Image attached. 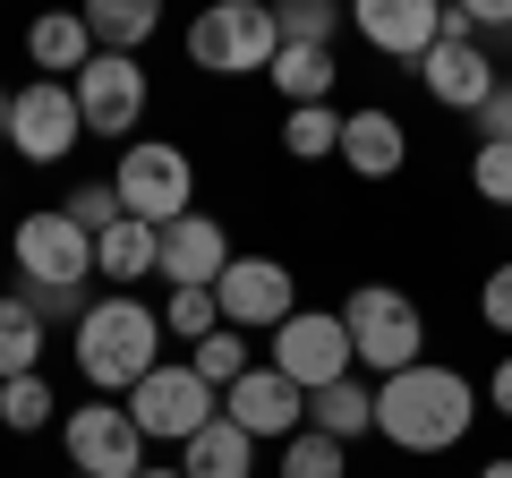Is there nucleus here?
<instances>
[{"mask_svg": "<svg viewBox=\"0 0 512 478\" xmlns=\"http://www.w3.org/2000/svg\"><path fill=\"white\" fill-rule=\"evenodd\" d=\"M478 419H487V393L461 368H444V359H419V368H402V376L376 385V436L393 444V453H419V461L461 453Z\"/></svg>", "mask_w": 512, "mask_h": 478, "instance_id": "f257e3e1", "label": "nucleus"}, {"mask_svg": "<svg viewBox=\"0 0 512 478\" xmlns=\"http://www.w3.org/2000/svg\"><path fill=\"white\" fill-rule=\"evenodd\" d=\"M163 342H171V333H163V308H146L137 291H103V299L86 308V325L69 333L77 376H86L94 402H128V393L163 368Z\"/></svg>", "mask_w": 512, "mask_h": 478, "instance_id": "f03ea898", "label": "nucleus"}, {"mask_svg": "<svg viewBox=\"0 0 512 478\" xmlns=\"http://www.w3.org/2000/svg\"><path fill=\"white\" fill-rule=\"evenodd\" d=\"M342 325H350V350H359V376H402L427 359V316L410 291H393V282H359V291L342 299Z\"/></svg>", "mask_w": 512, "mask_h": 478, "instance_id": "7ed1b4c3", "label": "nucleus"}, {"mask_svg": "<svg viewBox=\"0 0 512 478\" xmlns=\"http://www.w3.org/2000/svg\"><path fill=\"white\" fill-rule=\"evenodd\" d=\"M111 188H120V214L128 222H154V231H171L180 214H197V163H188L171 137H137V146H120Z\"/></svg>", "mask_w": 512, "mask_h": 478, "instance_id": "20e7f679", "label": "nucleus"}, {"mask_svg": "<svg viewBox=\"0 0 512 478\" xmlns=\"http://www.w3.org/2000/svg\"><path fill=\"white\" fill-rule=\"evenodd\" d=\"M282 52V26L265 0H214L205 18H188V60L205 77H265Z\"/></svg>", "mask_w": 512, "mask_h": 478, "instance_id": "39448f33", "label": "nucleus"}, {"mask_svg": "<svg viewBox=\"0 0 512 478\" xmlns=\"http://www.w3.org/2000/svg\"><path fill=\"white\" fill-rule=\"evenodd\" d=\"M9 257H18L26 291H86L94 282V231H77L69 205H35L9 231Z\"/></svg>", "mask_w": 512, "mask_h": 478, "instance_id": "423d86ee", "label": "nucleus"}, {"mask_svg": "<svg viewBox=\"0 0 512 478\" xmlns=\"http://www.w3.org/2000/svg\"><path fill=\"white\" fill-rule=\"evenodd\" d=\"M265 368H282L299 393H325L342 376H359V350H350L342 308H299L282 333H265Z\"/></svg>", "mask_w": 512, "mask_h": 478, "instance_id": "0eeeda50", "label": "nucleus"}, {"mask_svg": "<svg viewBox=\"0 0 512 478\" xmlns=\"http://www.w3.org/2000/svg\"><path fill=\"white\" fill-rule=\"evenodd\" d=\"M69 94H77L86 137H120V146H137V120H146V103H154V77H146V60H128V52H94L86 69L69 77Z\"/></svg>", "mask_w": 512, "mask_h": 478, "instance_id": "6e6552de", "label": "nucleus"}, {"mask_svg": "<svg viewBox=\"0 0 512 478\" xmlns=\"http://www.w3.org/2000/svg\"><path fill=\"white\" fill-rule=\"evenodd\" d=\"M128 419L146 427V444H188V436H205V427L222 419V393L205 385L188 359H163L146 385L128 393Z\"/></svg>", "mask_w": 512, "mask_h": 478, "instance_id": "1a4fd4ad", "label": "nucleus"}, {"mask_svg": "<svg viewBox=\"0 0 512 478\" xmlns=\"http://www.w3.org/2000/svg\"><path fill=\"white\" fill-rule=\"evenodd\" d=\"M60 444H69V470L77 478H137L154 461L146 427L128 419V402H86L60 419Z\"/></svg>", "mask_w": 512, "mask_h": 478, "instance_id": "9d476101", "label": "nucleus"}, {"mask_svg": "<svg viewBox=\"0 0 512 478\" xmlns=\"http://www.w3.org/2000/svg\"><path fill=\"white\" fill-rule=\"evenodd\" d=\"M214 299H222V325H231V333H282V325L299 316V274H291L282 257L239 248L231 274L214 282Z\"/></svg>", "mask_w": 512, "mask_h": 478, "instance_id": "9b49d317", "label": "nucleus"}, {"mask_svg": "<svg viewBox=\"0 0 512 478\" xmlns=\"http://www.w3.org/2000/svg\"><path fill=\"white\" fill-rule=\"evenodd\" d=\"M77 137H86V120H77V94L60 77L18 86V103H9V146H18V163H69Z\"/></svg>", "mask_w": 512, "mask_h": 478, "instance_id": "f8f14e48", "label": "nucleus"}, {"mask_svg": "<svg viewBox=\"0 0 512 478\" xmlns=\"http://www.w3.org/2000/svg\"><path fill=\"white\" fill-rule=\"evenodd\" d=\"M350 26H359L367 52L419 69V60L444 43V0H350Z\"/></svg>", "mask_w": 512, "mask_h": 478, "instance_id": "ddd939ff", "label": "nucleus"}, {"mask_svg": "<svg viewBox=\"0 0 512 478\" xmlns=\"http://www.w3.org/2000/svg\"><path fill=\"white\" fill-rule=\"evenodd\" d=\"M222 419H231V427H248L256 444H291L299 427H308V393H299L282 368H265V359H256V368L239 376L231 393H222Z\"/></svg>", "mask_w": 512, "mask_h": 478, "instance_id": "4468645a", "label": "nucleus"}, {"mask_svg": "<svg viewBox=\"0 0 512 478\" xmlns=\"http://www.w3.org/2000/svg\"><path fill=\"white\" fill-rule=\"evenodd\" d=\"M231 231H222L214 214H180L163 231V257H154V274H163V291H214L222 274H231Z\"/></svg>", "mask_w": 512, "mask_h": 478, "instance_id": "2eb2a0df", "label": "nucleus"}, {"mask_svg": "<svg viewBox=\"0 0 512 478\" xmlns=\"http://www.w3.org/2000/svg\"><path fill=\"white\" fill-rule=\"evenodd\" d=\"M410 77H419V86L436 94L444 111H470V120L487 111V94L504 86V77H495V52H487V43H453V35H444V43H436V52H427Z\"/></svg>", "mask_w": 512, "mask_h": 478, "instance_id": "dca6fc26", "label": "nucleus"}, {"mask_svg": "<svg viewBox=\"0 0 512 478\" xmlns=\"http://www.w3.org/2000/svg\"><path fill=\"white\" fill-rule=\"evenodd\" d=\"M342 163L359 171V180H402V163H410V129H402V111H384V103L342 111Z\"/></svg>", "mask_w": 512, "mask_h": 478, "instance_id": "f3484780", "label": "nucleus"}, {"mask_svg": "<svg viewBox=\"0 0 512 478\" xmlns=\"http://www.w3.org/2000/svg\"><path fill=\"white\" fill-rule=\"evenodd\" d=\"M265 86L282 94V111H316V103H333V86H342V60L308 52V43H282L274 69H265Z\"/></svg>", "mask_w": 512, "mask_h": 478, "instance_id": "a211bd4d", "label": "nucleus"}, {"mask_svg": "<svg viewBox=\"0 0 512 478\" xmlns=\"http://www.w3.org/2000/svg\"><path fill=\"white\" fill-rule=\"evenodd\" d=\"M154 257H163V231H154V222H111V231L94 239V274H103L111 291H137V282L154 274Z\"/></svg>", "mask_w": 512, "mask_h": 478, "instance_id": "6ab92c4d", "label": "nucleus"}, {"mask_svg": "<svg viewBox=\"0 0 512 478\" xmlns=\"http://www.w3.org/2000/svg\"><path fill=\"white\" fill-rule=\"evenodd\" d=\"M308 427H316V436H333V444L376 436V385H367V376H342V385L308 393Z\"/></svg>", "mask_w": 512, "mask_h": 478, "instance_id": "aec40b11", "label": "nucleus"}, {"mask_svg": "<svg viewBox=\"0 0 512 478\" xmlns=\"http://www.w3.org/2000/svg\"><path fill=\"white\" fill-rule=\"evenodd\" d=\"M26 60H35L43 77H60V86H69V77L94 60V35H86V18H69V9L35 18V26H26Z\"/></svg>", "mask_w": 512, "mask_h": 478, "instance_id": "412c9836", "label": "nucleus"}, {"mask_svg": "<svg viewBox=\"0 0 512 478\" xmlns=\"http://www.w3.org/2000/svg\"><path fill=\"white\" fill-rule=\"evenodd\" d=\"M180 470L188 478H256V436H248V427H231V419H214L205 436L180 444Z\"/></svg>", "mask_w": 512, "mask_h": 478, "instance_id": "4be33fe9", "label": "nucleus"}, {"mask_svg": "<svg viewBox=\"0 0 512 478\" xmlns=\"http://www.w3.org/2000/svg\"><path fill=\"white\" fill-rule=\"evenodd\" d=\"M43 316H35V299L26 291H0V385L9 376H43Z\"/></svg>", "mask_w": 512, "mask_h": 478, "instance_id": "5701e85b", "label": "nucleus"}, {"mask_svg": "<svg viewBox=\"0 0 512 478\" xmlns=\"http://www.w3.org/2000/svg\"><path fill=\"white\" fill-rule=\"evenodd\" d=\"M154 26H163V9H154V0H86L94 52H128V60H137V43H154Z\"/></svg>", "mask_w": 512, "mask_h": 478, "instance_id": "b1692460", "label": "nucleus"}, {"mask_svg": "<svg viewBox=\"0 0 512 478\" xmlns=\"http://www.w3.org/2000/svg\"><path fill=\"white\" fill-rule=\"evenodd\" d=\"M282 146H291V163H325V154H342V111H333V103L282 111Z\"/></svg>", "mask_w": 512, "mask_h": 478, "instance_id": "393cba45", "label": "nucleus"}, {"mask_svg": "<svg viewBox=\"0 0 512 478\" xmlns=\"http://www.w3.org/2000/svg\"><path fill=\"white\" fill-rule=\"evenodd\" d=\"M188 368H197V376H205L214 393H231L239 376L256 368V350H248V333H231V325H222V333H205V342L188 350Z\"/></svg>", "mask_w": 512, "mask_h": 478, "instance_id": "a878e982", "label": "nucleus"}, {"mask_svg": "<svg viewBox=\"0 0 512 478\" xmlns=\"http://www.w3.org/2000/svg\"><path fill=\"white\" fill-rule=\"evenodd\" d=\"M52 419H69V410L52 402L43 376H9V385H0V427H9V436H35V427H52Z\"/></svg>", "mask_w": 512, "mask_h": 478, "instance_id": "bb28decb", "label": "nucleus"}, {"mask_svg": "<svg viewBox=\"0 0 512 478\" xmlns=\"http://www.w3.org/2000/svg\"><path fill=\"white\" fill-rule=\"evenodd\" d=\"M282 43H308V52H333V35L350 26V9H333V0H282L274 9Z\"/></svg>", "mask_w": 512, "mask_h": 478, "instance_id": "cd10ccee", "label": "nucleus"}, {"mask_svg": "<svg viewBox=\"0 0 512 478\" xmlns=\"http://www.w3.org/2000/svg\"><path fill=\"white\" fill-rule=\"evenodd\" d=\"M274 478H350V444L316 436V427H299L291 444H282V470Z\"/></svg>", "mask_w": 512, "mask_h": 478, "instance_id": "c85d7f7f", "label": "nucleus"}, {"mask_svg": "<svg viewBox=\"0 0 512 478\" xmlns=\"http://www.w3.org/2000/svg\"><path fill=\"white\" fill-rule=\"evenodd\" d=\"M163 333L197 350L205 333H222V299L214 291H163Z\"/></svg>", "mask_w": 512, "mask_h": 478, "instance_id": "c756f323", "label": "nucleus"}, {"mask_svg": "<svg viewBox=\"0 0 512 478\" xmlns=\"http://www.w3.org/2000/svg\"><path fill=\"white\" fill-rule=\"evenodd\" d=\"M60 205H69V222H77V231H94V239H103L111 222H128V214H120V188H111V180H86L77 197H60Z\"/></svg>", "mask_w": 512, "mask_h": 478, "instance_id": "7c9ffc66", "label": "nucleus"}, {"mask_svg": "<svg viewBox=\"0 0 512 478\" xmlns=\"http://www.w3.org/2000/svg\"><path fill=\"white\" fill-rule=\"evenodd\" d=\"M470 188L487 205H512V146H478L470 154Z\"/></svg>", "mask_w": 512, "mask_h": 478, "instance_id": "2f4dec72", "label": "nucleus"}, {"mask_svg": "<svg viewBox=\"0 0 512 478\" xmlns=\"http://www.w3.org/2000/svg\"><path fill=\"white\" fill-rule=\"evenodd\" d=\"M478 316H487V333H504V342H512V257L478 282Z\"/></svg>", "mask_w": 512, "mask_h": 478, "instance_id": "473e14b6", "label": "nucleus"}, {"mask_svg": "<svg viewBox=\"0 0 512 478\" xmlns=\"http://www.w3.org/2000/svg\"><path fill=\"white\" fill-rule=\"evenodd\" d=\"M478 146H512V77L487 94V111H478Z\"/></svg>", "mask_w": 512, "mask_h": 478, "instance_id": "72a5a7b5", "label": "nucleus"}, {"mask_svg": "<svg viewBox=\"0 0 512 478\" xmlns=\"http://www.w3.org/2000/svg\"><path fill=\"white\" fill-rule=\"evenodd\" d=\"M478 393H487V410H495V419H512V350H504V359H495V376H487V385H478Z\"/></svg>", "mask_w": 512, "mask_h": 478, "instance_id": "f704fd0d", "label": "nucleus"}, {"mask_svg": "<svg viewBox=\"0 0 512 478\" xmlns=\"http://www.w3.org/2000/svg\"><path fill=\"white\" fill-rule=\"evenodd\" d=\"M137 478H188V470H180V461H146V470H137Z\"/></svg>", "mask_w": 512, "mask_h": 478, "instance_id": "c9c22d12", "label": "nucleus"}, {"mask_svg": "<svg viewBox=\"0 0 512 478\" xmlns=\"http://www.w3.org/2000/svg\"><path fill=\"white\" fill-rule=\"evenodd\" d=\"M478 478H512V453H495V461H487V470H478Z\"/></svg>", "mask_w": 512, "mask_h": 478, "instance_id": "e433bc0d", "label": "nucleus"}, {"mask_svg": "<svg viewBox=\"0 0 512 478\" xmlns=\"http://www.w3.org/2000/svg\"><path fill=\"white\" fill-rule=\"evenodd\" d=\"M9 103H18V94H9V86H0V146H9Z\"/></svg>", "mask_w": 512, "mask_h": 478, "instance_id": "4c0bfd02", "label": "nucleus"}, {"mask_svg": "<svg viewBox=\"0 0 512 478\" xmlns=\"http://www.w3.org/2000/svg\"><path fill=\"white\" fill-rule=\"evenodd\" d=\"M69 478H77V470H69Z\"/></svg>", "mask_w": 512, "mask_h": 478, "instance_id": "58836bf2", "label": "nucleus"}]
</instances>
